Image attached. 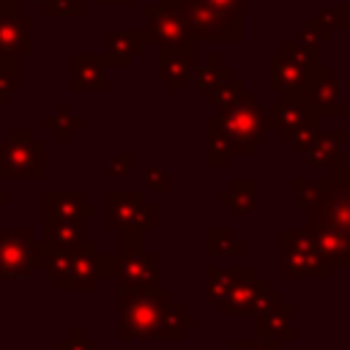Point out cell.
<instances>
[{
	"instance_id": "obj_4",
	"label": "cell",
	"mask_w": 350,
	"mask_h": 350,
	"mask_svg": "<svg viewBox=\"0 0 350 350\" xmlns=\"http://www.w3.org/2000/svg\"><path fill=\"white\" fill-rule=\"evenodd\" d=\"M41 262L46 276L57 279L60 290H90L96 282V252L90 241H79L71 246L41 243Z\"/></svg>"
},
{
	"instance_id": "obj_37",
	"label": "cell",
	"mask_w": 350,
	"mask_h": 350,
	"mask_svg": "<svg viewBox=\"0 0 350 350\" xmlns=\"http://www.w3.org/2000/svg\"><path fill=\"white\" fill-rule=\"evenodd\" d=\"M145 186L153 191H167L170 189V172L164 167H148L145 170Z\"/></svg>"
},
{
	"instance_id": "obj_30",
	"label": "cell",
	"mask_w": 350,
	"mask_h": 350,
	"mask_svg": "<svg viewBox=\"0 0 350 350\" xmlns=\"http://www.w3.org/2000/svg\"><path fill=\"white\" fill-rule=\"evenodd\" d=\"M205 243H208V252H213V254H238V252H243V241H238V238H235L230 230H224V227L208 230Z\"/></svg>"
},
{
	"instance_id": "obj_2",
	"label": "cell",
	"mask_w": 350,
	"mask_h": 350,
	"mask_svg": "<svg viewBox=\"0 0 350 350\" xmlns=\"http://www.w3.org/2000/svg\"><path fill=\"white\" fill-rule=\"evenodd\" d=\"M298 205L306 208V221L328 224L350 232V164L331 167L325 180H293Z\"/></svg>"
},
{
	"instance_id": "obj_35",
	"label": "cell",
	"mask_w": 350,
	"mask_h": 350,
	"mask_svg": "<svg viewBox=\"0 0 350 350\" xmlns=\"http://www.w3.org/2000/svg\"><path fill=\"white\" fill-rule=\"evenodd\" d=\"M46 14L49 16H79L82 0H46Z\"/></svg>"
},
{
	"instance_id": "obj_5",
	"label": "cell",
	"mask_w": 350,
	"mask_h": 350,
	"mask_svg": "<svg viewBox=\"0 0 350 350\" xmlns=\"http://www.w3.org/2000/svg\"><path fill=\"white\" fill-rule=\"evenodd\" d=\"M219 120H221L224 131L230 134L235 153H246V156H252L257 150V145L265 139V134L271 129L268 107L252 90H243L230 107L219 109Z\"/></svg>"
},
{
	"instance_id": "obj_38",
	"label": "cell",
	"mask_w": 350,
	"mask_h": 350,
	"mask_svg": "<svg viewBox=\"0 0 350 350\" xmlns=\"http://www.w3.org/2000/svg\"><path fill=\"white\" fill-rule=\"evenodd\" d=\"M57 350H93V345L85 339V334H82L79 328H74V331L68 334V339H63V342L57 345Z\"/></svg>"
},
{
	"instance_id": "obj_29",
	"label": "cell",
	"mask_w": 350,
	"mask_h": 350,
	"mask_svg": "<svg viewBox=\"0 0 350 350\" xmlns=\"http://www.w3.org/2000/svg\"><path fill=\"white\" fill-rule=\"evenodd\" d=\"M243 90H246V82H243V79H238V77H232V79H227V82H221V85L211 88V90L205 93V98H208V104H211V107L224 109V107H230V104H232Z\"/></svg>"
},
{
	"instance_id": "obj_17",
	"label": "cell",
	"mask_w": 350,
	"mask_h": 350,
	"mask_svg": "<svg viewBox=\"0 0 350 350\" xmlns=\"http://www.w3.org/2000/svg\"><path fill=\"white\" fill-rule=\"evenodd\" d=\"M156 271H159V260L150 252H120V271L118 279L120 284H131V287H156Z\"/></svg>"
},
{
	"instance_id": "obj_6",
	"label": "cell",
	"mask_w": 350,
	"mask_h": 350,
	"mask_svg": "<svg viewBox=\"0 0 350 350\" xmlns=\"http://www.w3.org/2000/svg\"><path fill=\"white\" fill-rule=\"evenodd\" d=\"M279 265H282V276L287 279H301V276H331V265L323 260L314 238L309 230H298V227H287L279 235Z\"/></svg>"
},
{
	"instance_id": "obj_7",
	"label": "cell",
	"mask_w": 350,
	"mask_h": 350,
	"mask_svg": "<svg viewBox=\"0 0 350 350\" xmlns=\"http://www.w3.org/2000/svg\"><path fill=\"white\" fill-rule=\"evenodd\" d=\"M156 3L175 8L194 41H243L246 27L227 22L205 0H156Z\"/></svg>"
},
{
	"instance_id": "obj_32",
	"label": "cell",
	"mask_w": 350,
	"mask_h": 350,
	"mask_svg": "<svg viewBox=\"0 0 350 350\" xmlns=\"http://www.w3.org/2000/svg\"><path fill=\"white\" fill-rule=\"evenodd\" d=\"M205 3H208L219 16H224L227 22L246 27V25H243V8H246V0H205Z\"/></svg>"
},
{
	"instance_id": "obj_1",
	"label": "cell",
	"mask_w": 350,
	"mask_h": 350,
	"mask_svg": "<svg viewBox=\"0 0 350 350\" xmlns=\"http://www.w3.org/2000/svg\"><path fill=\"white\" fill-rule=\"evenodd\" d=\"M191 325V314H186L180 304H172L170 293L120 284V339L178 342Z\"/></svg>"
},
{
	"instance_id": "obj_24",
	"label": "cell",
	"mask_w": 350,
	"mask_h": 350,
	"mask_svg": "<svg viewBox=\"0 0 350 350\" xmlns=\"http://www.w3.org/2000/svg\"><path fill=\"white\" fill-rule=\"evenodd\" d=\"M30 33V22L22 16H0V57H11L19 55L22 49L30 46L27 41Z\"/></svg>"
},
{
	"instance_id": "obj_10",
	"label": "cell",
	"mask_w": 350,
	"mask_h": 350,
	"mask_svg": "<svg viewBox=\"0 0 350 350\" xmlns=\"http://www.w3.org/2000/svg\"><path fill=\"white\" fill-rule=\"evenodd\" d=\"M41 172H44V148L27 131H16L5 145H0V175L41 178Z\"/></svg>"
},
{
	"instance_id": "obj_23",
	"label": "cell",
	"mask_w": 350,
	"mask_h": 350,
	"mask_svg": "<svg viewBox=\"0 0 350 350\" xmlns=\"http://www.w3.org/2000/svg\"><path fill=\"white\" fill-rule=\"evenodd\" d=\"M219 200L235 216H252L257 208V180L254 178H232L230 189H224L219 194Z\"/></svg>"
},
{
	"instance_id": "obj_9",
	"label": "cell",
	"mask_w": 350,
	"mask_h": 350,
	"mask_svg": "<svg viewBox=\"0 0 350 350\" xmlns=\"http://www.w3.org/2000/svg\"><path fill=\"white\" fill-rule=\"evenodd\" d=\"M107 221L118 232L150 230L156 227V205L145 202L142 191H109L107 197Z\"/></svg>"
},
{
	"instance_id": "obj_20",
	"label": "cell",
	"mask_w": 350,
	"mask_h": 350,
	"mask_svg": "<svg viewBox=\"0 0 350 350\" xmlns=\"http://www.w3.org/2000/svg\"><path fill=\"white\" fill-rule=\"evenodd\" d=\"M342 139L345 131L342 129H331V131H317L312 145L306 148V161L309 167H336L342 161Z\"/></svg>"
},
{
	"instance_id": "obj_39",
	"label": "cell",
	"mask_w": 350,
	"mask_h": 350,
	"mask_svg": "<svg viewBox=\"0 0 350 350\" xmlns=\"http://www.w3.org/2000/svg\"><path fill=\"white\" fill-rule=\"evenodd\" d=\"M230 350H282V342H268V339H252V342H232Z\"/></svg>"
},
{
	"instance_id": "obj_19",
	"label": "cell",
	"mask_w": 350,
	"mask_h": 350,
	"mask_svg": "<svg viewBox=\"0 0 350 350\" xmlns=\"http://www.w3.org/2000/svg\"><path fill=\"white\" fill-rule=\"evenodd\" d=\"M309 104H312V109L317 112V118H339L342 112H345V107H342V90H339V79L334 77V71L331 68H325L323 71V77L314 82V88L309 90Z\"/></svg>"
},
{
	"instance_id": "obj_34",
	"label": "cell",
	"mask_w": 350,
	"mask_h": 350,
	"mask_svg": "<svg viewBox=\"0 0 350 350\" xmlns=\"http://www.w3.org/2000/svg\"><path fill=\"white\" fill-rule=\"evenodd\" d=\"M314 19H317L320 25H325L328 30H339V27L345 25V5H342V3H334V5H328V8H323V11H317Z\"/></svg>"
},
{
	"instance_id": "obj_41",
	"label": "cell",
	"mask_w": 350,
	"mask_h": 350,
	"mask_svg": "<svg viewBox=\"0 0 350 350\" xmlns=\"http://www.w3.org/2000/svg\"><path fill=\"white\" fill-rule=\"evenodd\" d=\"M96 3H120V5H129L131 0H96Z\"/></svg>"
},
{
	"instance_id": "obj_28",
	"label": "cell",
	"mask_w": 350,
	"mask_h": 350,
	"mask_svg": "<svg viewBox=\"0 0 350 350\" xmlns=\"http://www.w3.org/2000/svg\"><path fill=\"white\" fill-rule=\"evenodd\" d=\"M230 268L224 271V268H216V265H208V271H205V298L213 304V306H219L224 298H227V293H230Z\"/></svg>"
},
{
	"instance_id": "obj_14",
	"label": "cell",
	"mask_w": 350,
	"mask_h": 350,
	"mask_svg": "<svg viewBox=\"0 0 350 350\" xmlns=\"http://www.w3.org/2000/svg\"><path fill=\"white\" fill-rule=\"evenodd\" d=\"M36 257L41 260V246L30 232H0V276H27Z\"/></svg>"
},
{
	"instance_id": "obj_13",
	"label": "cell",
	"mask_w": 350,
	"mask_h": 350,
	"mask_svg": "<svg viewBox=\"0 0 350 350\" xmlns=\"http://www.w3.org/2000/svg\"><path fill=\"white\" fill-rule=\"evenodd\" d=\"M257 320H254V331H257V339H268V342H290L295 336L293 331V314H295V306L290 301L282 298L279 290H271L268 298L262 301V306L254 312Z\"/></svg>"
},
{
	"instance_id": "obj_3",
	"label": "cell",
	"mask_w": 350,
	"mask_h": 350,
	"mask_svg": "<svg viewBox=\"0 0 350 350\" xmlns=\"http://www.w3.org/2000/svg\"><path fill=\"white\" fill-rule=\"evenodd\" d=\"M323 71L325 66H320L317 49L287 41L276 55L268 57V88L279 96H309Z\"/></svg>"
},
{
	"instance_id": "obj_22",
	"label": "cell",
	"mask_w": 350,
	"mask_h": 350,
	"mask_svg": "<svg viewBox=\"0 0 350 350\" xmlns=\"http://www.w3.org/2000/svg\"><path fill=\"white\" fill-rule=\"evenodd\" d=\"M71 90H107L104 79V60L93 55H74L71 57Z\"/></svg>"
},
{
	"instance_id": "obj_36",
	"label": "cell",
	"mask_w": 350,
	"mask_h": 350,
	"mask_svg": "<svg viewBox=\"0 0 350 350\" xmlns=\"http://www.w3.org/2000/svg\"><path fill=\"white\" fill-rule=\"evenodd\" d=\"M131 167H134V156L131 153H120V156H112L109 159L107 175L109 178H126V175H131Z\"/></svg>"
},
{
	"instance_id": "obj_8",
	"label": "cell",
	"mask_w": 350,
	"mask_h": 350,
	"mask_svg": "<svg viewBox=\"0 0 350 350\" xmlns=\"http://www.w3.org/2000/svg\"><path fill=\"white\" fill-rule=\"evenodd\" d=\"M230 293L219 304L221 314H254L262 301L271 293V282L257 273L252 265H235L230 268Z\"/></svg>"
},
{
	"instance_id": "obj_27",
	"label": "cell",
	"mask_w": 350,
	"mask_h": 350,
	"mask_svg": "<svg viewBox=\"0 0 350 350\" xmlns=\"http://www.w3.org/2000/svg\"><path fill=\"white\" fill-rule=\"evenodd\" d=\"M46 241L49 243H60V246H71L85 241L82 238V221H71V219H46Z\"/></svg>"
},
{
	"instance_id": "obj_18",
	"label": "cell",
	"mask_w": 350,
	"mask_h": 350,
	"mask_svg": "<svg viewBox=\"0 0 350 350\" xmlns=\"http://www.w3.org/2000/svg\"><path fill=\"white\" fill-rule=\"evenodd\" d=\"M145 41H148L145 30H118V33H109L107 36V55L101 60L109 63V66H118V68L131 66V60L142 52Z\"/></svg>"
},
{
	"instance_id": "obj_12",
	"label": "cell",
	"mask_w": 350,
	"mask_h": 350,
	"mask_svg": "<svg viewBox=\"0 0 350 350\" xmlns=\"http://www.w3.org/2000/svg\"><path fill=\"white\" fill-rule=\"evenodd\" d=\"M317 120L320 118L306 96H282L276 104H268V123L282 134L284 142H293L295 134L317 126Z\"/></svg>"
},
{
	"instance_id": "obj_21",
	"label": "cell",
	"mask_w": 350,
	"mask_h": 350,
	"mask_svg": "<svg viewBox=\"0 0 350 350\" xmlns=\"http://www.w3.org/2000/svg\"><path fill=\"white\" fill-rule=\"evenodd\" d=\"M205 159L211 167H230V161L235 159V145L230 139V134L224 131L219 115L208 118V129H205Z\"/></svg>"
},
{
	"instance_id": "obj_26",
	"label": "cell",
	"mask_w": 350,
	"mask_h": 350,
	"mask_svg": "<svg viewBox=\"0 0 350 350\" xmlns=\"http://www.w3.org/2000/svg\"><path fill=\"white\" fill-rule=\"evenodd\" d=\"M227 79H232V68L224 66V63L219 60V55H208V60L200 63V66L194 68V74H191V82H194L202 93H208L211 88H216V85H221V82H227Z\"/></svg>"
},
{
	"instance_id": "obj_33",
	"label": "cell",
	"mask_w": 350,
	"mask_h": 350,
	"mask_svg": "<svg viewBox=\"0 0 350 350\" xmlns=\"http://www.w3.org/2000/svg\"><path fill=\"white\" fill-rule=\"evenodd\" d=\"M46 126H49V129H55L60 139H66V137L71 134V129H79V126H82V120H79L77 115H71V112H68V107H60V109H57V115L46 120Z\"/></svg>"
},
{
	"instance_id": "obj_15",
	"label": "cell",
	"mask_w": 350,
	"mask_h": 350,
	"mask_svg": "<svg viewBox=\"0 0 350 350\" xmlns=\"http://www.w3.org/2000/svg\"><path fill=\"white\" fill-rule=\"evenodd\" d=\"M197 68V57H194V46L191 49H167V46H156V74L161 82H167V88L172 93H178L183 88L186 79H191Z\"/></svg>"
},
{
	"instance_id": "obj_31",
	"label": "cell",
	"mask_w": 350,
	"mask_h": 350,
	"mask_svg": "<svg viewBox=\"0 0 350 350\" xmlns=\"http://www.w3.org/2000/svg\"><path fill=\"white\" fill-rule=\"evenodd\" d=\"M331 38H334V30H328L325 25H320V22L312 16V19L298 30V38H295V41H298V44H304V46L320 49V46H323V44H328Z\"/></svg>"
},
{
	"instance_id": "obj_11",
	"label": "cell",
	"mask_w": 350,
	"mask_h": 350,
	"mask_svg": "<svg viewBox=\"0 0 350 350\" xmlns=\"http://www.w3.org/2000/svg\"><path fill=\"white\" fill-rule=\"evenodd\" d=\"M145 19H148V30L145 36L156 41V46H167V49H191L194 38L186 27V22L180 19V14L170 5L161 3H148L145 5Z\"/></svg>"
},
{
	"instance_id": "obj_25",
	"label": "cell",
	"mask_w": 350,
	"mask_h": 350,
	"mask_svg": "<svg viewBox=\"0 0 350 350\" xmlns=\"http://www.w3.org/2000/svg\"><path fill=\"white\" fill-rule=\"evenodd\" d=\"M46 219H71V221H82L85 216L93 213V205L82 200V194L71 191V194H46Z\"/></svg>"
},
{
	"instance_id": "obj_40",
	"label": "cell",
	"mask_w": 350,
	"mask_h": 350,
	"mask_svg": "<svg viewBox=\"0 0 350 350\" xmlns=\"http://www.w3.org/2000/svg\"><path fill=\"white\" fill-rule=\"evenodd\" d=\"M11 90H16V71H11V68H0V101H3Z\"/></svg>"
},
{
	"instance_id": "obj_16",
	"label": "cell",
	"mask_w": 350,
	"mask_h": 350,
	"mask_svg": "<svg viewBox=\"0 0 350 350\" xmlns=\"http://www.w3.org/2000/svg\"><path fill=\"white\" fill-rule=\"evenodd\" d=\"M306 230L312 232L323 260L334 268V265H350V232L328 227V224H317V221H306Z\"/></svg>"
}]
</instances>
